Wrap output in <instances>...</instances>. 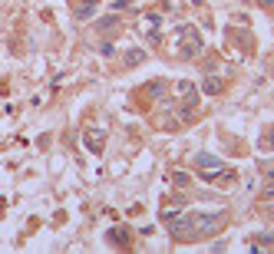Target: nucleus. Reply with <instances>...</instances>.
<instances>
[{
    "label": "nucleus",
    "instance_id": "obj_11",
    "mask_svg": "<svg viewBox=\"0 0 274 254\" xmlns=\"http://www.w3.org/2000/svg\"><path fill=\"white\" fill-rule=\"evenodd\" d=\"M205 93H208V96H218L221 93V79H205Z\"/></svg>",
    "mask_w": 274,
    "mask_h": 254
},
{
    "label": "nucleus",
    "instance_id": "obj_10",
    "mask_svg": "<svg viewBox=\"0 0 274 254\" xmlns=\"http://www.w3.org/2000/svg\"><path fill=\"white\" fill-rule=\"evenodd\" d=\"M142 60H145V53H142V50H129V53H126V63H129V66H139Z\"/></svg>",
    "mask_w": 274,
    "mask_h": 254
},
{
    "label": "nucleus",
    "instance_id": "obj_12",
    "mask_svg": "<svg viewBox=\"0 0 274 254\" xmlns=\"http://www.w3.org/2000/svg\"><path fill=\"white\" fill-rule=\"evenodd\" d=\"M261 7H268V10H274V0H258Z\"/></svg>",
    "mask_w": 274,
    "mask_h": 254
},
{
    "label": "nucleus",
    "instance_id": "obj_1",
    "mask_svg": "<svg viewBox=\"0 0 274 254\" xmlns=\"http://www.w3.org/2000/svg\"><path fill=\"white\" fill-rule=\"evenodd\" d=\"M225 221H228V215L225 211H215V215H192V224H195V238H208V234L221 231L225 228Z\"/></svg>",
    "mask_w": 274,
    "mask_h": 254
},
{
    "label": "nucleus",
    "instance_id": "obj_8",
    "mask_svg": "<svg viewBox=\"0 0 274 254\" xmlns=\"http://www.w3.org/2000/svg\"><path fill=\"white\" fill-rule=\"evenodd\" d=\"M116 27H119V17H106V20H99V23H96L99 33H112Z\"/></svg>",
    "mask_w": 274,
    "mask_h": 254
},
{
    "label": "nucleus",
    "instance_id": "obj_4",
    "mask_svg": "<svg viewBox=\"0 0 274 254\" xmlns=\"http://www.w3.org/2000/svg\"><path fill=\"white\" fill-rule=\"evenodd\" d=\"M83 139H86V149H89V152H96V155L106 149V132H103V129H86Z\"/></svg>",
    "mask_w": 274,
    "mask_h": 254
},
{
    "label": "nucleus",
    "instance_id": "obj_9",
    "mask_svg": "<svg viewBox=\"0 0 274 254\" xmlns=\"http://www.w3.org/2000/svg\"><path fill=\"white\" fill-rule=\"evenodd\" d=\"M261 201L264 205H274V178H268V185H264V191H261Z\"/></svg>",
    "mask_w": 274,
    "mask_h": 254
},
{
    "label": "nucleus",
    "instance_id": "obj_13",
    "mask_svg": "<svg viewBox=\"0 0 274 254\" xmlns=\"http://www.w3.org/2000/svg\"><path fill=\"white\" fill-rule=\"evenodd\" d=\"M268 142H271V145H274V129H268Z\"/></svg>",
    "mask_w": 274,
    "mask_h": 254
},
{
    "label": "nucleus",
    "instance_id": "obj_5",
    "mask_svg": "<svg viewBox=\"0 0 274 254\" xmlns=\"http://www.w3.org/2000/svg\"><path fill=\"white\" fill-rule=\"evenodd\" d=\"M175 93H178V99L185 102V109H192V106H195V83L182 79V83L175 86Z\"/></svg>",
    "mask_w": 274,
    "mask_h": 254
},
{
    "label": "nucleus",
    "instance_id": "obj_2",
    "mask_svg": "<svg viewBox=\"0 0 274 254\" xmlns=\"http://www.w3.org/2000/svg\"><path fill=\"white\" fill-rule=\"evenodd\" d=\"M198 53H202V36H198V30L192 23L178 27V56H182V60H192V56H198Z\"/></svg>",
    "mask_w": 274,
    "mask_h": 254
},
{
    "label": "nucleus",
    "instance_id": "obj_7",
    "mask_svg": "<svg viewBox=\"0 0 274 254\" xmlns=\"http://www.w3.org/2000/svg\"><path fill=\"white\" fill-rule=\"evenodd\" d=\"M96 3H99V0H83L79 10H76V20H89V17L96 13Z\"/></svg>",
    "mask_w": 274,
    "mask_h": 254
},
{
    "label": "nucleus",
    "instance_id": "obj_6",
    "mask_svg": "<svg viewBox=\"0 0 274 254\" xmlns=\"http://www.w3.org/2000/svg\"><path fill=\"white\" fill-rule=\"evenodd\" d=\"M109 241H112V244H129V241H132V231H129V228H112V231H109Z\"/></svg>",
    "mask_w": 274,
    "mask_h": 254
},
{
    "label": "nucleus",
    "instance_id": "obj_14",
    "mask_svg": "<svg viewBox=\"0 0 274 254\" xmlns=\"http://www.w3.org/2000/svg\"><path fill=\"white\" fill-rule=\"evenodd\" d=\"M271 76H274V66H271Z\"/></svg>",
    "mask_w": 274,
    "mask_h": 254
},
{
    "label": "nucleus",
    "instance_id": "obj_3",
    "mask_svg": "<svg viewBox=\"0 0 274 254\" xmlns=\"http://www.w3.org/2000/svg\"><path fill=\"white\" fill-rule=\"evenodd\" d=\"M195 172L202 178H208V182H225V178H231L228 172H225V165H221V159H215V155H198Z\"/></svg>",
    "mask_w": 274,
    "mask_h": 254
}]
</instances>
